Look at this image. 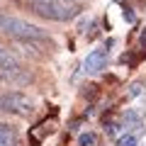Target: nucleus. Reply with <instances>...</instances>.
I'll list each match as a JSON object with an SVG mask.
<instances>
[{
    "instance_id": "4468645a",
    "label": "nucleus",
    "mask_w": 146,
    "mask_h": 146,
    "mask_svg": "<svg viewBox=\"0 0 146 146\" xmlns=\"http://www.w3.org/2000/svg\"><path fill=\"white\" fill-rule=\"evenodd\" d=\"M63 3H71V5H73V3H80V0H63Z\"/></svg>"
},
{
    "instance_id": "7ed1b4c3",
    "label": "nucleus",
    "mask_w": 146,
    "mask_h": 146,
    "mask_svg": "<svg viewBox=\"0 0 146 146\" xmlns=\"http://www.w3.org/2000/svg\"><path fill=\"white\" fill-rule=\"evenodd\" d=\"M0 110L3 112H12V115H20V117H29L34 107H32V100L25 93L10 90V93L0 95Z\"/></svg>"
},
{
    "instance_id": "6e6552de",
    "label": "nucleus",
    "mask_w": 146,
    "mask_h": 146,
    "mask_svg": "<svg viewBox=\"0 0 146 146\" xmlns=\"http://www.w3.org/2000/svg\"><path fill=\"white\" fill-rule=\"evenodd\" d=\"M78 144H80V146H98V136H95L93 131H88V134H80Z\"/></svg>"
},
{
    "instance_id": "20e7f679",
    "label": "nucleus",
    "mask_w": 146,
    "mask_h": 146,
    "mask_svg": "<svg viewBox=\"0 0 146 146\" xmlns=\"http://www.w3.org/2000/svg\"><path fill=\"white\" fill-rule=\"evenodd\" d=\"M107 56H110V49H107V46L93 49V51L88 54V58L83 61L85 73H98V71H102V68H105V63H107Z\"/></svg>"
},
{
    "instance_id": "9d476101",
    "label": "nucleus",
    "mask_w": 146,
    "mask_h": 146,
    "mask_svg": "<svg viewBox=\"0 0 146 146\" xmlns=\"http://www.w3.org/2000/svg\"><path fill=\"white\" fill-rule=\"evenodd\" d=\"M122 15H124V20H127V22H131V25L136 22V15H134L131 10H129V7H124V12H122Z\"/></svg>"
},
{
    "instance_id": "0eeeda50",
    "label": "nucleus",
    "mask_w": 146,
    "mask_h": 146,
    "mask_svg": "<svg viewBox=\"0 0 146 146\" xmlns=\"http://www.w3.org/2000/svg\"><path fill=\"white\" fill-rule=\"evenodd\" d=\"M0 68H7V71H15V68H17L15 61H12V56H10L3 46H0Z\"/></svg>"
},
{
    "instance_id": "2eb2a0df",
    "label": "nucleus",
    "mask_w": 146,
    "mask_h": 146,
    "mask_svg": "<svg viewBox=\"0 0 146 146\" xmlns=\"http://www.w3.org/2000/svg\"><path fill=\"white\" fill-rule=\"evenodd\" d=\"M27 3H29V5H32V3H36V0H27Z\"/></svg>"
},
{
    "instance_id": "f8f14e48",
    "label": "nucleus",
    "mask_w": 146,
    "mask_h": 146,
    "mask_svg": "<svg viewBox=\"0 0 146 146\" xmlns=\"http://www.w3.org/2000/svg\"><path fill=\"white\" fill-rule=\"evenodd\" d=\"M5 78H10V71L7 68H0V80H5Z\"/></svg>"
},
{
    "instance_id": "f257e3e1",
    "label": "nucleus",
    "mask_w": 146,
    "mask_h": 146,
    "mask_svg": "<svg viewBox=\"0 0 146 146\" xmlns=\"http://www.w3.org/2000/svg\"><path fill=\"white\" fill-rule=\"evenodd\" d=\"M0 32L7 36H15L20 42H42V39H46V32L42 27L32 25V22H25L20 17L5 15V12H0Z\"/></svg>"
},
{
    "instance_id": "423d86ee",
    "label": "nucleus",
    "mask_w": 146,
    "mask_h": 146,
    "mask_svg": "<svg viewBox=\"0 0 146 146\" xmlns=\"http://www.w3.org/2000/svg\"><path fill=\"white\" fill-rule=\"evenodd\" d=\"M124 129H141V117L136 112H127L124 115Z\"/></svg>"
},
{
    "instance_id": "39448f33",
    "label": "nucleus",
    "mask_w": 146,
    "mask_h": 146,
    "mask_svg": "<svg viewBox=\"0 0 146 146\" xmlns=\"http://www.w3.org/2000/svg\"><path fill=\"white\" fill-rule=\"evenodd\" d=\"M0 146H20V139H17L15 129L7 127L5 122H0Z\"/></svg>"
},
{
    "instance_id": "ddd939ff",
    "label": "nucleus",
    "mask_w": 146,
    "mask_h": 146,
    "mask_svg": "<svg viewBox=\"0 0 146 146\" xmlns=\"http://www.w3.org/2000/svg\"><path fill=\"white\" fill-rule=\"evenodd\" d=\"M141 46H144V49H146V29H144V32H141Z\"/></svg>"
},
{
    "instance_id": "f03ea898",
    "label": "nucleus",
    "mask_w": 146,
    "mask_h": 146,
    "mask_svg": "<svg viewBox=\"0 0 146 146\" xmlns=\"http://www.w3.org/2000/svg\"><path fill=\"white\" fill-rule=\"evenodd\" d=\"M32 10L36 15L46 17V20H56V22L73 20L78 15V10L71 3H63V0H36V3H32Z\"/></svg>"
},
{
    "instance_id": "1a4fd4ad",
    "label": "nucleus",
    "mask_w": 146,
    "mask_h": 146,
    "mask_svg": "<svg viewBox=\"0 0 146 146\" xmlns=\"http://www.w3.org/2000/svg\"><path fill=\"white\" fill-rule=\"evenodd\" d=\"M117 146H136V136L134 134H124L119 141H117Z\"/></svg>"
},
{
    "instance_id": "9b49d317",
    "label": "nucleus",
    "mask_w": 146,
    "mask_h": 146,
    "mask_svg": "<svg viewBox=\"0 0 146 146\" xmlns=\"http://www.w3.org/2000/svg\"><path fill=\"white\" fill-rule=\"evenodd\" d=\"M139 93H141V83H134L131 90H129V98H134V95H139Z\"/></svg>"
}]
</instances>
